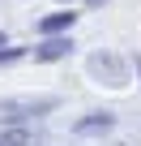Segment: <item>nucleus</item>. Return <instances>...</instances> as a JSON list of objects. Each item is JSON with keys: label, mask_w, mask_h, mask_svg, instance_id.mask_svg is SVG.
Wrapping results in <instances>:
<instances>
[{"label": "nucleus", "mask_w": 141, "mask_h": 146, "mask_svg": "<svg viewBox=\"0 0 141 146\" xmlns=\"http://www.w3.org/2000/svg\"><path fill=\"white\" fill-rule=\"evenodd\" d=\"M68 52H73V39H68V35H43V43L34 47V60L39 64H51V60H64Z\"/></svg>", "instance_id": "3"}, {"label": "nucleus", "mask_w": 141, "mask_h": 146, "mask_svg": "<svg viewBox=\"0 0 141 146\" xmlns=\"http://www.w3.org/2000/svg\"><path fill=\"white\" fill-rule=\"evenodd\" d=\"M90 73L103 78L107 86H124V82H128V64H124L120 56H111V52H94V56H90Z\"/></svg>", "instance_id": "2"}, {"label": "nucleus", "mask_w": 141, "mask_h": 146, "mask_svg": "<svg viewBox=\"0 0 141 146\" xmlns=\"http://www.w3.org/2000/svg\"><path fill=\"white\" fill-rule=\"evenodd\" d=\"M60 99L56 95H26V99H5L0 103V120L5 125H22V120H34V116H47L56 112Z\"/></svg>", "instance_id": "1"}, {"label": "nucleus", "mask_w": 141, "mask_h": 146, "mask_svg": "<svg viewBox=\"0 0 141 146\" xmlns=\"http://www.w3.org/2000/svg\"><path fill=\"white\" fill-rule=\"evenodd\" d=\"M137 73H141V56H137Z\"/></svg>", "instance_id": "8"}, {"label": "nucleus", "mask_w": 141, "mask_h": 146, "mask_svg": "<svg viewBox=\"0 0 141 146\" xmlns=\"http://www.w3.org/2000/svg\"><path fill=\"white\" fill-rule=\"evenodd\" d=\"M22 56V47H9V35L0 30V64H9V60H17Z\"/></svg>", "instance_id": "6"}, {"label": "nucleus", "mask_w": 141, "mask_h": 146, "mask_svg": "<svg viewBox=\"0 0 141 146\" xmlns=\"http://www.w3.org/2000/svg\"><path fill=\"white\" fill-rule=\"evenodd\" d=\"M64 5H73V0H64Z\"/></svg>", "instance_id": "9"}, {"label": "nucleus", "mask_w": 141, "mask_h": 146, "mask_svg": "<svg viewBox=\"0 0 141 146\" xmlns=\"http://www.w3.org/2000/svg\"><path fill=\"white\" fill-rule=\"evenodd\" d=\"M86 5H107V0H86Z\"/></svg>", "instance_id": "7"}, {"label": "nucleus", "mask_w": 141, "mask_h": 146, "mask_svg": "<svg viewBox=\"0 0 141 146\" xmlns=\"http://www.w3.org/2000/svg\"><path fill=\"white\" fill-rule=\"evenodd\" d=\"M73 22H77V13H73V5H68V9H60V13H47V17L39 22V35H68Z\"/></svg>", "instance_id": "5"}, {"label": "nucleus", "mask_w": 141, "mask_h": 146, "mask_svg": "<svg viewBox=\"0 0 141 146\" xmlns=\"http://www.w3.org/2000/svg\"><path fill=\"white\" fill-rule=\"evenodd\" d=\"M115 129V116L111 112H86L81 120H73V133L77 137H98V133H111Z\"/></svg>", "instance_id": "4"}]
</instances>
